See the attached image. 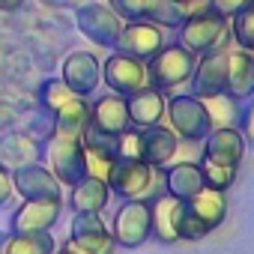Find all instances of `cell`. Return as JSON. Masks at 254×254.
<instances>
[{
    "label": "cell",
    "mask_w": 254,
    "mask_h": 254,
    "mask_svg": "<svg viewBox=\"0 0 254 254\" xmlns=\"http://www.w3.org/2000/svg\"><path fill=\"white\" fill-rule=\"evenodd\" d=\"M162 45H165V33L153 21H129L120 30V39H117V51H126L144 63L150 57H156L162 51Z\"/></svg>",
    "instance_id": "obj_12"
},
{
    "label": "cell",
    "mask_w": 254,
    "mask_h": 254,
    "mask_svg": "<svg viewBox=\"0 0 254 254\" xmlns=\"http://www.w3.org/2000/svg\"><path fill=\"white\" fill-rule=\"evenodd\" d=\"M123 21H153L159 27H180L186 18L174 0H108Z\"/></svg>",
    "instance_id": "obj_9"
},
{
    "label": "cell",
    "mask_w": 254,
    "mask_h": 254,
    "mask_svg": "<svg viewBox=\"0 0 254 254\" xmlns=\"http://www.w3.org/2000/svg\"><path fill=\"white\" fill-rule=\"evenodd\" d=\"M63 212V197H39V200H24L9 221L12 233H42L51 230L54 221Z\"/></svg>",
    "instance_id": "obj_11"
},
{
    "label": "cell",
    "mask_w": 254,
    "mask_h": 254,
    "mask_svg": "<svg viewBox=\"0 0 254 254\" xmlns=\"http://www.w3.org/2000/svg\"><path fill=\"white\" fill-rule=\"evenodd\" d=\"M239 123H242V138H245V144H251L254 147V96L248 99V105H245V111H242V117H239Z\"/></svg>",
    "instance_id": "obj_36"
},
{
    "label": "cell",
    "mask_w": 254,
    "mask_h": 254,
    "mask_svg": "<svg viewBox=\"0 0 254 254\" xmlns=\"http://www.w3.org/2000/svg\"><path fill=\"white\" fill-rule=\"evenodd\" d=\"M75 96H78V93H75L72 87H66V81H63V78H51V81H45V84H42V90H39V102H42V108H45L48 114L60 111V108H63V105H69Z\"/></svg>",
    "instance_id": "obj_31"
},
{
    "label": "cell",
    "mask_w": 254,
    "mask_h": 254,
    "mask_svg": "<svg viewBox=\"0 0 254 254\" xmlns=\"http://www.w3.org/2000/svg\"><path fill=\"white\" fill-rule=\"evenodd\" d=\"M251 0H209V9L212 12H218V15H224V18H233L242 6H248Z\"/></svg>",
    "instance_id": "obj_35"
},
{
    "label": "cell",
    "mask_w": 254,
    "mask_h": 254,
    "mask_svg": "<svg viewBox=\"0 0 254 254\" xmlns=\"http://www.w3.org/2000/svg\"><path fill=\"white\" fill-rule=\"evenodd\" d=\"M126 105H129V120L135 129H147V126H159L165 117V93L156 87H144L132 96H126Z\"/></svg>",
    "instance_id": "obj_21"
},
{
    "label": "cell",
    "mask_w": 254,
    "mask_h": 254,
    "mask_svg": "<svg viewBox=\"0 0 254 254\" xmlns=\"http://www.w3.org/2000/svg\"><path fill=\"white\" fill-rule=\"evenodd\" d=\"M230 36L239 48L254 51V0L230 18Z\"/></svg>",
    "instance_id": "obj_30"
},
{
    "label": "cell",
    "mask_w": 254,
    "mask_h": 254,
    "mask_svg": "<svg viewBox=\"0 0 254 254\" xmlns=\"http://www.w3.org/2000/svg\"><path fill=\"white\" fill-rule=\"evenodd\" d=\"M54 254H75V251H72L69 245H63V248H54Z\"/></svg>",
    "instance_id": "obj_39"
},
{
    "label": "cell",
    "mask_w": 254,
    "mask_h": 254,
    "mask_svg": "<svg viewBox=\"0 0 254 254\" xmlns=\"http://www.w3.org/2000/svg\"><path fill=\"white\" fill-rule=\"evenodd\" d=\"M186 200L162 191L159 197L150 200V215H153V236L165 245L180 242V218H183Z\"/></svg>",
    "instance_id": "obj_19"
},
{
    "label": "cell",
    "mask_w": 254,
    "mask_h": 254,
    "mask_svg": "<svg viewBox=\"0 0 254 254\" xmlns=\"http://www.w3.org/2000/svg\"><path fill=\"white\" fill-rule=\"evenodd\" d=\"M132 126L129 120V105H126V96L117 93H105L90 105V129L105 132V135H123Z\"/></svg>",
    "instance_id": "obj_15"
},
{
    "label": "cell",
    "mask_w": 254,
    "mask_h": 254,
    "mask_svg": "<svg viewBox=\"0 0 254 254\" xmlns=\"http://www.w3.org/2000/svg\"><path fill=\"white\" fill-rule=\"evenodd\" d=\"M108 189L123 200H153L165 191V168L144 159H117L108 171Z\"/></svg>",
    "instance_id": "obj_1"
},
{
    "label": "cell",
    "mask_w": 254,
    "mask_h": 254,
    "mask_svg": "<svg viewBox=\"0 0 254 254\" xmlns=\"http://www.w3.org/2000/svg\"><path fill=\"white\" fill-rule=\"evenodd\" d=\"M111 197V189H108V180L102 177H93L87 174L81 183L72 186V194H69V203L75 212H102L105 203Z\"/></svg>",
    "instance_id": "obj_26"
},
{
    "label": "cell",
    "mask_w": 254,
    "mask_h": 254,
    "mask_svg": "<svg viewBox=\"0 0 254 254\" xmlns=\"http://www.w3.org/2000/svg\"><path fill=\"white\" fill-rule=\"evenodd\" d=\"M12 183H15V191L24 197V200H39V197H60V189L63 183L54 177L51 168L45 165H24L18 171H12Z\"/></svg>",
    "instance_id": "obj_16"
},
{
    "label": "cell",
    "mask_w": 254,
    "mask_h": 254,
    "mask_svg": "<svg viewBox=\"0 0 254 254\" xmlns=\"http://www.w3.org/2000/svg\"><path fill=\"white\" fill-rule=\"evenodd\" d=\"M78 30L96 45H117L123 18L108 3H84L78 9Z\"/></svg>",
    "instance_id": "obj_10"
},
{
    "label": "cell",
    "mask_w": 254,
    "mask_h": 254,
    "mask_svg": "<svg viewBox=\"0 0 254 254\" xmlns=\"http://www.w3.org/2000/svg\"><path fill=\"white\" fill-rule=\"evenodd\" d=\"M194 66H197V57L189 48H183L180 42H171V45L165 42L162 51L147 60L150 87H156L162 93H171L174 87H180V84H186L191 78Z\"/></svg>",
    "instance_id": "obj_3"
},
{
    "label": "cell",
    "mask_w": 254,
    "mask_h": 254,
    "mask_svg": "<svg viewBox=\"0 0 254 254\" xmlns=\"http://www.w3.org/2000/svg\"><path fill=\"white\" fill-rule=\"evenodd\" d=\"M117 153L120 159H141V141H138L135 126H129L123 135H117Z\"/></svg>",
    "instance_id": "obj_33"
},
{
    "label": "cell",
    "mask_w": 254,
    "mask_h": 254,
    "mask_svg": "<svg viewBox=\"0 0 254 254\" xmlns=\"http://www.w3.org/2000/svg\"><path fill=\"white\" fill-rule=\"evenodd\" d=\"M206 111H209V120H212V129H221V126H236L242 111H239V99H233L230 93H218V96H209L203 99Z\"/></svg>",
    "instance_id": "obj_29"
},
{
    "label": "cell",
    "mask_w": 254,
    "mask_h": 254,
    "mask_svg": "<svg viewBox=\"0 0 254 254\" xmlns=\"http://www.w3.org/2000/svg\"><path fill=\"white\" fill-rule=\"evenodd\" d=\"M186 212H191L194 218H200L209 230H215L224 215H227V194L221 189H212V186H203L194 197L186 200Z\"/></svg>",
    "instance_id": "obj_24"
},
{
    "label": "cell",
    "mask_w": 254,
    "mask_h": 254,
    "mask_svg": "<svg viewBox=\"0 0 254 254\" xmlns=\"http://www.w3.org/2000/svg\"><path fill=\"white\" fill-rule=\"evenodd\" d=\"M227 93L239 102L254 96V51L239 45L227 51Z\"/></svg>",
    "instance_id": "obj_22"
},
{
    "label": "cell",
    "mask_w": 254,
    "mask_h": 254,
    "mask_svg": "<svg viewBox=\"0 0 254 254\" xmlns=\"http://www.w3.org/2000/svg\"><path fill=\"white\" fill-rule=\"evenodd\" d=\"M42 153H45V144H39L33 135H9L0 141V165L9 171L33 165L36 159H42Z\"/></svg>",
    "instance_id": "obj_25"
},
{
    "label": "cell",
    "mask_w": 254,
    "mask_h": 254,
    "mask_svg": "<svg viewBox=\"0 0 254 254\" xmlns=\"http://www.w3.org/2000/svg\"><path fill=\"white\" fill-rule=\"evenodd\" d=\"M102 81L117 96H132V93L150 87L147 63L138 60V57H132V54H126V51H114L102 63Z\"/></svg>",
    "instance_id": "obj_7"
},
{
    "label": "cell",
    "mask_w": 254,
    "mask_h": 254,
    "mask_svg": "<svg viewBox=\"0 0 254 254\" xmlns=\"http://www.w3.org/2000/svg\"><path fill=\"white\" fill-rule=\"evenodd\" d=\"M0 254H54V236L51 230L6 233V236H0Z\"/></svg>",
    "instance_id": "obj_28"
},
{
    "label": "cell",
    "mask_w": 254,
    "mask_h": 254,
    "mask_svg": "<svg viewBox=\"0 0 254 254\" xmlns=\"http://www.w3.org/2000/svg\"><path fill=\"white\" fill-rule=\"evenodd\" d=\"M206 233H209V227H206L200 218H194L191 212H186V209H183V218H180V239L194 242V239H203Z\"/></svg>",
    "instance_id": "obj_34"
},
{
    "label": "cell",
    "mask_w": 254,
    "mask_h": 254,
    "mask_svg": "<svg viewBox=\"0 0 254 254\" xmlns=\"http://www.w3.org/2000/svg\"><path fill=\"white\" fill-rule=\"evenodd\" d=\"M45 156L51 162V171L60 183L66 186H75L87 177V159H84V147H81V138H72V135H60V132H51L48 144H45Z\"/></svg>",
    "instance_id": "obj_5"
},
{
    "label": "cell",
    "mask_w": 254,
    "mask_h": 254,
    "mask_svg": "<svg viewBox=\"0 0 254 254\" xmlns=\"http://www.w3.org/2000/svg\"><path fill=\"white\" fill-rule=\"evenodd\" d=\"M66 245L75 254H114L117 242L111 230L102 221V212H75L72 218V236Z\"/></svg>",
    "instance_id": "obj_8"
},
{
    "label": "cell",
    "mask_w": 254,
    "mask_h": 254,
    "mask_svg": "<svg viewBox=\"0 0 254 254\" xmlns=\"http://www.w3.org/2000/svg\"><path fill=\"white\" fill-rule=\"evenodd\" d=\"M177 42L183 48H189L194 57H203V54H215V51H227V42H230V21L212 9L206 12H197V15H189L183 24H180V33H177Z\"/></svg>",
    "instance_id": "obj_2"
},
{
    "label": "cell",
    "mask_w": 254,
    "mask_h": 254,
    "mask_svg": "<svg viewBox=\"0 0 254 254\" xmlns=\"http://www.w3.org/2000/svg\"><path fill=\"white\" fill-rule=\"evenodd\" d=\"M242 156H245V138L236 126H221V129H212L203 138V159L209 162L239 168Z\"/></svg>",
    "instance_id": "obj_17"
},
{
    "label": "cell",
    "mask_w": 254,
    "mask_h": 254,
    "mask_svg": "<svg viewBox=\"0 0 254 254\" xmlns=\"http://www.w3.org/2000/svg\"><path fill=\"white\" fill-rule=\"evenodd\" d=\"M81 147H84V159H87V174L105 180L108 171H111V165L120 159L117 138L114 135H105V132H96V129H87L81 135Z\"/></svg>",
    "instance_id": "obj_20"
},
{
    "label": "cell",
    "mask_w": 254,
    "mask_h": 254,
    "mask_svg": "<svg viewBox=\"0 0 254 254\" xmlns=\"http://www.w3.org/2000/svg\"><path fill=\"white\" fill-rule=\"evenodd\" d=\"M200 171H203V183H206V186L227 191V189L233 186V180H236V171H239V168L218 165V162H209V159H203V156H200Z\"/></svg>",
    "instance_id": "obj_32"
},
{
    "label": "cell",
    "mask_w": 254,
    "mask_h": 254,
    "mask_svg": "<svg viewBox=\"0 0 254 254\" xmlns=\"http://www.w3.org/2000/svg\"><path fill=\"white\" fill-rule=\"evenodd\" d=\"M66 87H72L78 96H90L99 81H102V63L90 54V51H72L63 60V75Z\"/></svg>",
    "instance_id": "obj_18"
},
{
    "label": "cell",
    "mask_w": 254,
    "mask_h": 254,
    "mask_svg": "<svg viewBox=\"0 0 254 254\" xmlns=\"http://www.w3.org/2000/svg\"><path fill=\"white\" fill-rule=\"evenodd\" d=\"M24 0H0V9L3 12H12V9H21Z\"/></svg>",
    "instance_id": "obj_38"
},
{
    "label": "cell",
    "mask_w": 254,
    "mask_h": 254,
    "mask_svg": "<svg viewBox=\"0 0 254 254\" xmlns=\"http://www.w3.org/2000/svg\"><path fill=\"white\" fill-rule=\"evenodd\" d=\"M189 81H191V96H197V99L227 93V51L197 57V66Z\"/></svg>",
    "instance_id": "obj_13"
},
{
    "label": "cell",
    "mask_w": 254,
    "mask_h": 254,
    "mask_svg": "<svg viewBox=\"0 0 254 254\" xmlns=\"http://www.w3.org/2000/svg\"><path fill=\"white\" fill-rule=\"evenodd\" d=\"M203 186L206 183H203L200 162H174V165L165 168V191L180 197V200L194 197Z\"/></svg>",
    "instance_id": "obj_23"
},
{
    "label": "cell",
    "mask_w": 254,
    "mask_h": 254,
    "mask_svg": "<svg viewBox=\"0 0 254 254\" xmlns=\"http://www.w3.org/2000/svg\"><path fill=\"white\" fill-rule=\"evenodd\" d=\"M165 117L171 120V129L177 132V138L186 144H203V138L212 132V120L203 99L191 93L171 96V102L165 105Z\"/></svg>",
    "instance_id": "obj_4"
},
{
    "label": "cell",
    "mask_w": 254,
    "mask_h": 254,
    "mask_svg": "<svg viewBox=\"0 0 254 254\" xmlns=\"http://www.w3.org/2000/svg\"><path fill=\"white\" fill-rule=\"evenodd\" d=\"M51 117H54L51 132L81 138L90 129V102H87V96H75L69 105H63L60 111H54Z\"/></svg>",
    "instance_id": "obj_27"
},
{
    "label": "cell",
    "mask_w": 254,
    "mask_h": 254,
    "mask_svg": "<svg viewBox=\"0 0 254 254\" xmlns=\"http://www.w3.org/2000/svg\"><path fill=\"white\" fill-rule=\"evenodd\" d=\"M111 236L123 248H138L153 236V215L147 200H123V206L114 212Z\"/></svg>",
    "instance_id": "obj_6"
},
{
    "label": "cell",
    "mask_w": 254,
    "mask_h": 254,
    "mask_svg": "<svg viewBox=\"0 0 254 254\" xmlns=\"http://www.w3.org/2000/svg\"><path fill=\"white\" fill-rule=\"evenodd\" d=\"M138 141H141V159L147 165L156 168H168L174 165L177 153H180V138L171 126H147V129H138Z\"/></svg>",
    "instance_id": "obj_14"
},
{
    "label": "cell",
    "mask_w": 254,
    "mask_h": 254,
    "mask_svg": "<svg viewBox=\"0 0 254 254\" xmlns=\"http://www.w3.org/2000/svg\"><path fill=\"white\" fill-rule=\"evenodd\" d=\"M15 194V183H12V171L0 165V206H6Z\"/></svg>",
    "instance_id": "obj_37"
}]
</instances>
